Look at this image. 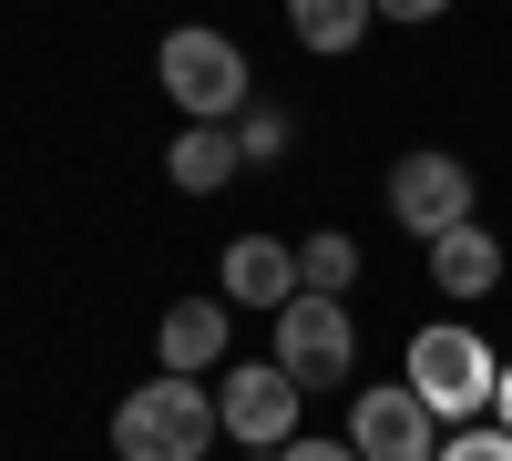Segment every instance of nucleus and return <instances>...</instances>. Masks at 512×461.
Instances as JSON below:
<instances>
[{
  "mask_svg": "<svg viewBox=\"0 0 512 461\" xmlns=\"http://www.w3.org/2000/svg\"><path fill=\"white\" fill-rule=\"evenodd\" d=\"M154 72H164V93L185 103V123H236V113L256 103V72H246V52H236L226 31H205V21L164 31Z\"/></svg>",
  "mask_w": 512,
  "mask_h": 461,
  "instance_id": "3",
  "label": "nucleus"
},
{
  "mask_svg": "<svg viewBox=\"0 0 512 461\" xmlns=\"http://www.w3.org/2000/svg\"><path fill=\"white\" fill-rule=\"evenodd\" d=\"M431 461H512V431H502V421H461Z\"/></svg>",
  "mask_w": 512,
  "mask_h": 461,
  "instance_id": "15",
  "label": "nucleus"
},
{
  "mask_svg": "<svg viewBox=\"0 0 512 461\" xmlns=\"http://www.w3.org/2000/svg\"><path fill=\"white\" fill-rule=\"evenodd\" d=\"M164 175H175L185 195H216V185H236V175H246L236 123H185V134H175V154H164Z\"/></svg>",
  "mask_w": 512,
  "mask_h": 461,
  "instance_id": "11",
  "label": "nucleus"
},
{
  "mask_svg": "<svg viewBox=\"0 0 512 461\" xmlns=\"http://www.w3.org/2000/svg\"><path fill=\"white\" fill-rule=\"evenodd\" d=\"M369 0H287V31L297 41H308V52L318 62H338V52H359V41H369Z\"/></svg>",
  "mask_w": 512,
  "mask_h": 461,
  "instance_id": "12",
  "label": "nucleus"
},
{
  "mask_svg": "<svg viewBox=\"0 0 512 461\" xmlns=\"http://www.w3.org/2000/svg\"><path fill=\"white\" fill-rule=\"evenodd\" d=\"M338 441H349L359 461H431L441 451V410L420 400L410 380H369L349 400V431H338Z\"/></svg>",
  "mask_w": 512,
  "mask_h": 461,
  "instance_id": "6",
  "label": "nucleus"
},
{
  "mask_svg": "<svg viewBox=\"0 0 512 461\" xmlns=\"http://www.w3.org/2000/svg\"><path fill=\"white\" fill-rule=\"evenodd\" d=\"M492 421L512 431V359H502V390H492Z\"/></svg>",
  "mask_w": 512,
  "mask_h": 461,
  "instance_id": "18",
  "label": "nucleus"
},
{
  "mask_svg": "<svg viewBox=\"0 0 512 461\" xmlns=\"http://www.w3.org/2000/svg\"><path fill=\"white\" fill-rule=\"evenodd\" d=\"M216 431H226L216 390H205V380H175V369H154V380L123 390V410H113V451H123V461H205Z\"/></svg>",
  "mask_w": 512,
  "mask_h": 461,
  "instance_id": "1",
  "label": "nucleus"
},
{
  "mask_svg": "<svg viewBox=\"0 0 512 461\" xmlns=\"http://www.w3.org/2000/svg\"><path fill=\"white\" fill-rule=\"evenodd\" d=\"M226 339H236L226 298H175L164 328H154V359L175 369V380H216V369H226Z\"/></svg>",
  "mask_w": 512,
  "mask_h": 461,
  "instance_id": "8",
  "label": "nucleus"
},
{
  "mask_svg": "<svg viewBox=\"0 0 512 461\" xmlns=\"http://www.w3.org/2000/svg\"><path fill=\"white\" fill-rule=\"evenodd\" d=\"M297 390L277 359H246V369H216V410H226V441H246V451H277V441H297Z\"/></svg>",
  "mask_w": 512,
  "mask_h": 461,
  "instance_id": "7",
  "label": "nucleus"
},
{
  "mask_svg": "<svg viewBox=\"0 0 512 461\" xmlns=\"http://www.w3.org/2000/svg\"><path fill=\"white\" fill-rule=\"evenodd\" d=\"M267 461H359V451H349V441H308V431H297V441H277Z\"/></svg>",
  "mask_w": 512,
  "mask_h": 461,
  "instance_id": "16",
  "label": "nucleus"
},
{
  "mask_svg": "<svg viewBox=\"0 0 512 461\" xmlns=\"http://www.w3.org/2000/svg\"><path fill=\"white\" fill-rule=\"evenodd\" d=\"M297 390H349L359 380V318L349 298H318V287H297L277 308V349H267Z\"/></svg>",
  "mask_w": 512,
  "mask_h": 461,
  "instance_id": "4",
  "label": "nucleus"
},
{
  "mask_svg": "<svg viewBox=\"0 0 512 461\" xmlns=\"http://www.w3.org/2000/svg\"><path fill=\"white\" fill-rule=\"evenodd\" d=\"M369 11H379V21H441L451 0H369Z\"/></svg>",
  "mask_w": 512,
  "mask_h": 461,
  "instance_id": "17",
  "label": "nucleus"
},
{
  "mask_svg": "<svg viewBox=\"0 0 512 461\" xmlns=\"http://www.w3.org/2000/svg\"><path fill=\"white\" fill-rule=\"evenodd\" d=\"M472 205H482V185H472V164H461V154L420 144V154L390 164V226H410L420 246L451 236V226H472Z\"/></svg>",
  "mask_w": 512,
  "mask_h": 461,
  "instance_id": "5",
  "label": "nucleus"
},
{
  "mask_svg": "<svg viewBox=\"0 0 512 461\" xmlns=\"http://www.w3.org/2000/svg\"><path fill=\"white\" fill-rule=\"evenodd\" d=\"M297 287H318V298H349V287H359V236H338V226L297 236Z\"/></svg>",
  "mask_w": 512,
  "mask_h": 461,
  "instance_id": "13",
  "label": "nucleus"
},
{
  "mask_svg": "<svg viewBox=\"0 0 512 461\" xmlns=\"http://www.w3.org/2000/svg\"><path fill=\"white\" fill-rule=\"evenodd\" d=\"M216 287H226V308H256V318H277V308L297 298V246H287V236H236Z\"/></svg>",
  "mask_w": 512,
  "mask_h": 461,
  "instance_id": "9",
  "label": "nucleus"
},
{
  "mask_svg": "<svg viewBox=\"0 0 512 461\" xmlns=\"http://www.w3.org/2000/svg\"><path fill=\"white\" fill-rule=\"evenodd\" d=\"M431 287H441V298H492V287H502V236H482V216L431 236Z\"/></svg>",
  "mask_w": 512,
  "mask_h": 461,
  "instance_id": "10",
  "label": "nucleus"
},
{
  "mask_svg": "<svg viewBox=\"0 0 512 461\" xmlns=\"http://www.w3.org/2000/svg\"><path fill=\"white\" fill-rule=\"evenodd\" d=\"M287 144H297V123H287L277 103H246V113H236V154H246V164H287Z\"/></svg>",
  "mask_w": 512,
  "mask_h": 461,
  "instance_id": "14",
  "label": "nucleus"
},
{
  "mask_svg": "<svg viewBox=\"0 0 512 461\" xmlns=\"http://www.w3.org/2000/svg\"><path fill=\"white\" fill-rule=\"evenodd\" d=\"M400 380L420 390V400H431L441 410V421L461 431V421H492V390H502V359L482 349V328H420V339H410V359H400Z\"/></svg>",
  "mask_w": 512,
  "mask_h": 461,
  "instance_id": "2",
  "label": "nucleus"
}]
</instances>
